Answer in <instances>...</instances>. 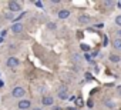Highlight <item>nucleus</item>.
Listing matches in <instances>:
<instances>
[{
    "instance_id": "obj_1",
    "label": "nucleus",
    "mask_w": 121,
    "mask_h": 110,
    "mask_svg": "<svg viewBox=\"0 0 121 110\" xmlns=\"http://www.w3.org/2000/svg\"><path fill=\"white\" fill-rule=\"evenodd\" d=\"M26 94V90H24V87H20V86H17V87H14L13 90H12V96L13 97H16V99H20V97H23Z\"/></svg>"
},
{
    "instance_id": "obj_2",
    "label": "nucleus",
    "mask_w": 121,
    "mask_h": 110,
    "mask_svg": "<svg viewBox=\"0 0 121 110\" xmlns=\"http://www.w3.org/2000/svg\"><path fill=\"white\" fill-rule=\"evenodd\" d=\"M19 109L20 110H27L30 106H31V101L30 100H27V99H24V100H22V101H19Z\"/></svg>"
},
{
    "instance_id": "obj_3",
    "label": "nucleus",
    "mask_w": 121,
    "mask_h": 110,
    "mask_svg": "<svg viewBox=\"0 0 121 110\" xmlns=\"http://www.w3.org/2000/svg\"><path fill=\"white\" fill-rule=\"evenodd\" d=\"M19 60L16 59V57H9L7 59V62H6V64H7V67H17L19 66Z\"/></svg>"
},
{
    "instance_id": "obj_4",
    "label": "nucleus",
    "mask_w": 121,
    "mask_h": 110,
    "mask_svg": "<svg viewBox=\"0 0 121 110\" xmlns=\"http://www.w3.org/2000/svg\"><path fill=\"white\" fill-rule=\"evenodd\" d=\"M9 9L12 12H20L22 10V6L17 3V2H9Z\"/></svg>"
},
{
    "instance_id": "obj_5",
    "label": "nucleus",
    "mask_w": 121,
    "mask_h": 110,
    "mask_svg": "<svg viewBox=\"0 0 121 110\" xmlns=\"http://www.w3.org/2000/svg\"><path fill=\"white\" fill-rule=\"evenodd\" d=\"M12 32H13L14 34L22 33V32H23V24H22V23H14V24L12 26Z\"/></svg>"
},
{
    "instance_id": "obj_6",
    "label": "nucleus",
    "mask_w": 121,
    "mask_h": 110,
    "mask_svg": "<svg viewBox=\"0 0 121 110\" xmlns=\"http://www.w3.org/2000/svg\"><path fill=\"white\" fill-rule=\"evenodd\" d=\"M41 103H43L44 106H53V103H54V99H53L51 96H44V97L41 99Z\"/></svg>"
},
{
    "instance_id": "obj_7",
    "label": "nucleus",
    "mask_w": 121,
    "mask_h": 110,
    "mask_svg": "<svg viewBox=\"0 0 121 110\" xmlns=\"http://www.w3.org/2000/svg\"><path fill=\"white\" fill-rule=\"evenodd\" d=\"M69 16H70V10H67V9H63L58 12V19H67Z\"/></svg>"
},
{
    "instance_id": "obj_8",
    "label": "nucleus",
    "mask_w": 121,
    "mask_h": 110,
    "mask_svg": "<svg viewBox=\"0 0 121 110\" xmlns=\"http://www.w3.org/2000/svg\"><path fill=\"white\" fill-rule=\"evenodd\" d=\"M58 97L60 99H69V93L66 92V89H60L58 90Z\"/></svg>"
},
{
    "instance_id": "obj_9",
    "label": "nucleus",
    "mask_w": 121,
    "mask_h": 110,
    "mask_svg": "<svg viewBox=\"0 0 121 110\" xmlns=\"http://www.w3.org/2000/svg\"><path fill=\"white\" fill-rule=\"evenodd\" d=\"M78 23L80 24H87V23H90V17L88 16H80L78 17Z\"/></svg>"
},
{
    "instance_id": "obj_10",
    "label": "nucleus",
    "mask_w": 121,
    "mask_h": 110,
    "mask_svg": "<svg viewBox=\"0 0 121 110\" xmlns=\"http://www.w3.org/2000/svg\"><path fill=\"white\" fill-rule=\"evenodd\" d=\"M112 46H114L115 50H121V39H114Z\"/></svg>"
},
{
    "instance_id": "obj_11",
    "label": "nucleus",
    "mask_w": 121,
    "mask_h": 110,
    "mask_svg": "<svg viewBox=\"0 0 121 110\" xmlns=\"http://www.w3.org/2000/svg\"><path fill=\"white\" fill-rule=\"evenodd\" d=\"M110 60H111V62H114V63H118V62L121 60V57H120V56H117V54H111V56H110Z\"/></svg>"
},
{
    "instance_id": "obj_12",
    "label": "nucleus",
    "mask_w": 121,
    "mask_h": 110,
    "mask_svg": "<svg viewBox=\"0 0 121 110\" xmlns=\"http://www.w3.org/2000/svg\"><path fill=\"white\" fill-rule=\"evenodd\" d=\"M115 24H117V26H120V27H121V14H120V16H117V17H115Z\"/></svg>"
},
{
    "instance_id": "obj_13",
    "label": "nucleus",
    "mask_w": 121,
    "mask_h": 110,
    "mask_svg": "<svg viewBox=\"0 0 121 110\" xmlns=\"http://www.w3.org/2000/svg\"><path fill=\"white\" fill-rule=\"evenodd\" d=\"M103 5H104L105 7H112V6H114V2H104Z\"/></svg>"
},
{
    "instance_id": "obj_14",
    "label": "nucleus",
    "mask_w": 121,
    "mask_h": 110,
    "mask_svg": "<svg viewBox=\"0 0 121 110\" xmlns=\"http://www.w3.org/2000/svg\"><path fill=\"white\" fill-rule=\"evenodd\" d=\"M81 49H83L84 51H88V50H90V47H88L87 44H81Z\"/></svg>"
},
{
    "instance_id": "obj_15",
    "label": "nucleus",
    "mask_w": 121,
    "mask_h": 110,
    "mask_svg": "<svg viewBox=\"0 0 121 110\" xmlns=\"http://www.w3.org/2000/svg\"><path fill=\"white\" fill-rule=\"evenodd\" d=\"M87 106H88V107H93V106H94V103H93V101H91V100H90V101H88V103H87Z\"/></svg>"
},
{
    "instance_id": "obj_16",
    "label": "nucleus",
    "mask_w": 121,
    "mask_h": 110,
    "mask_svg": "<svg viewBox=\"0 0 121 110\" xmlns=\"http://www.w3.org/2000/svg\"><path fill=\"white\" fill-rule=\"evenodd\" d=\"M117 36H118V37H117V39H121V29H120V30H118V32H117Z\"/></svg>"
},
{
    "instance_id": "obj_17",
    "label": "nucleus",
    "mask_w": 121,
    "mask_h": 110,
    "mask_svg": "<svg viewBox=\"0 0 121 110\" xmlns=\"http://www.w3.org/2000/svg\"><path fill=\"white\" fill-rule=\"evenodd\" d=\"M118 90H120V94H121V87H118Z\"/></svg>"
},
{
    "instance_id": "obj_18",
    "label": "nucleus",
    "mask_w": 121,
    "mask_h": 110,
    "mask_svg": "<svg viewBox=\"0 0 121 110\" xmlns=\"http://www.w3.org/2000/svg\"><path fill=\"white\" fill-rule=\"evenodd\" d=\"M33 110H41V109H37V107H36V109H33Z\"/></svg>"
}]
</instances>
